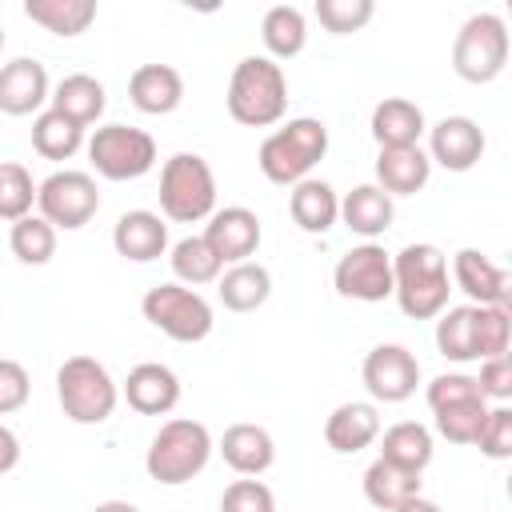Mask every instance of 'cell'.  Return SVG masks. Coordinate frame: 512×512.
Segmentation results:
<instances>
[{
    "mask_svg": "<svg viewBox=\"0 0 512 512\" xmlns=\"http://www.w3.org/2000/svg\"><path fill=\"white\" fill-rule=\"evenodd\" d=\"M448 260L436 244H404L392 256V296L404 316L432 320L448 308Z\"/></svg>",
    "mask_w": 512,
    "mask_h": 512,
    "instance_id": "6da1fadb",
    "label": "cell"
},
{
    "mask_svg": "<svg viewBox=\"0 0 512 512\" xmlns=\"http://www.w3.org/2000/svg\"><path fill=\"white\" fill-rule=\"evenodd\" d=\"M228 116L244 128H268L288 108V76L268 56H244L228 80Z\"/></svg>",
    "mask_w": 512,
    "mask_h": 512,
    "instance_id": "7a4b0ae2",
    "label": "cell"
},
{
    "mask_svg": "<svg viewBox=\"0 0 512 512\" xmlns=\"http://www.w3.org/2000/svg\"><path fill=\"white\" fill-rule=\"evenodd\" d=\"M216 452V440L212 432L200 424V420H188V416H176V420H164L160 432L152 436L148 452H144V468L156 484H188L196 480L208 460Z\"/></svg>",
    "mask_w": 512,
    "mask_h": 512,
    "instance_id": "3957f363",
    "label": "cell"
},
{
    "mask_svg": "<svg viewBox=\"0 0 512 512\" xmlns=\"http://www.w3.org/2000/svg\"><path fill=\"white\" fill-rule=\"evenodd\" d=\"M328 152V128L316 116H296L272 136H264L256 164L272 184H300Z\"/></svg>",
    "mask_w": 512,
    "mask_h": 512,
    "instance_id": "277c9868",
    "label": "cell"
},
{
    "mask_svg": "<svg viewBox=\"0 0 512 512\" xmlns=\"http://www.w3.org/2000/svg\"><path fill=\"white\" fill-rule=\"evenodd\" d=\"M216 212L212 164L196 152H176L160 168V216L172 224H200Z\"/></svg>",
    "mask_w": 512,
    "mask_h": 512,
    "instance_id": "5b68a950",
    "label": "cell"
},
{
    "mask_svg": "<svg viewBox=\"0 0 512 512\" xmlns=\"http://www.w3.org/2000/svg\"><path fill=\"white\" fill-rule=\"evenodd\" d=\"M56 400L72 424H104L120 404V388L96 356H68L56 368Z\"/></svg>",
    "mask_w": 512,
    "mask_h": 512,
    "instance_id": "8992f818",
    "label": "cell"
},
{
    "mask_svg": "<svg viewBox=\"0 0 512 512\" xmlns=\"http://www.w3.org/2000/svg\"><path fill=\"white\" fill-rule=\"evenodd\" d=\"M140 312H144V320H148L156 332H164V336L176 340V344H196V340H204V336L212 332V324H216L212 304H208L196 288H184V284H176V280L148 288L144 300H140Z\"/></svg>",
    "mask_w": 512,
    "mask_h": 512,
    "instance_id": "52a82bcc",
    "label": "cell"
},
{
    "mask_svg": "<svg viewBox=\"0 0 512 512\" xmlns=\"http://www.w3.org/2000/svg\"><path fill=\"white\" fill-rule=\"evenodd\" d=\"M508 64V24L496 12H476L452 40V68L468 84H488Z\"/></svg>",
    "mask_w": 512,
    "mask_h": 512,
    "instance_id": "ba28073f",
    "label": "cell"
},
{
    "mask_svg": "<svg viewBox=\"0 0 512 512\" xmlns=\"http://www.w3.org/2000/svg\"><path fill=\"white\" fill-rule=\"evenodd\" d=\"M88 160L104 180H140L156 164V140L132 124H104L88 136Z\"/></svg>",
    "mask_w": 512,
    "mask_h": 512,
    "instance_id": "9c48e42d",
    "label": "cell"
},
{
    "mask_svg": "<svg viewBox=\"0 0 512 512\" xmlns=\"http://www.w3.org/2000/svg\"><path fill=\"white\" fill-rule=\"evenodd\" d=\"M36 208H40L36 216H44L52 228L76 232L100 212V188L88 172L64 168L36 184Z\"/></svg>",
    "mask_w": 512,
    "mask_h": 512,
    "instance_id": "30bf717a",
    "label": "cell"
},
{
    "mask_svg": "<svg viewBox=\"0 0 512 512\" xmlns=\"http://www.w3.org/2000/svg\"><path fill=\"white\" fill-rule=\"evenodd\" d=\"M332 284L340 296L360 300V304H380L392 296V256L376 244L364 240L356 248H348L336 268H332Z\"/></svg>",
    "mask_w": 512,
    "mask_h": 512,
    "instance_id": "8fae6325",
    "label": "cell"
},
{
    "mask_svg": "<svg viewBox=\"0 0 512 512\" xmlns=\"http://www.w3.org/2000/svg\"><path fill=\"white\" fill-rule=\"evenodd\" d=\"M364 388L372 400L380 404H400L416 392L420 384V360L404 348V344H376L368 356H364Z\"/></svg>",
    "mask_w": 512,
    "mask_h": 512,
    "instance_id": "7c38bea8",
    "label": "cell"
},
{
    "mask_svg": "<svg viewBox=\"0 0 512 512\" xmlns=\"http://www.w3.org/2000/svg\"><path fill=\"white\" fill-rule=\"evenodd\" d=\"M260 216L244 204H228V208H216L204 224V244L220 256V264H244L252 260V252L260 248Z\"/></svg>",
    "mask_w": 512,
    "mask_h": 512,
    "instance_id": "4fadbf2b",
    "label": "cell"
},
{
    "mask_svg": "<svg viewBox=\"0 0 512 512\" xmlns=\"http://www.w3.org/2000/svg\"><path fill=\"white\" fill-rule=\"evenodd\" d=\"M484 156V128L472 116H444L428 128V160L448 172H468Z\"/></svg>",
    "mask_w": 512,
    "mask_h": 512,
    "instance_id": "5bb4252c",
    "label": "cell"
},
{
    "mask_svg": "<svg viewBox=\"0 0 512 512\" xmlns=\"http://www.w3.org/2000/svg\"><path fill=\"white\" fill-rule=\"evenodd\" d=\"M120 396L140 416H168L180 404V376L168 364L148 360V364H136L128 372V380L120 384Z\"/></svg>",
    "mask_w": 512,
    "mask_h": 512,
    "instance_id": "9a60e30c",
    "label": "cell"
},
{
    "mask_svg": "<svg viewBox=\"0 0 512 512\" xmlns=\"http://www.w3.org/2000/svg\"><path fill=\"white\" fill-rule=\"evenodd\" d=\"M48 72L32 56H16L0 68V112L4 116H40L48 100Z\"/></svg>",
    "mask_w": 512,
    "mask_h": 512,
    "instance_id": "2e32d148",
    "label": "cell"
},
{
    "mask_svg": "<svg viewBox=\"0 0 512 512\" xmlns=\"http://www.w3.org/2000/svg\"><path fill=\"white\" fill-rule=\"evenodd\" d=\"M112 248L132 260V264H148V260H160L168 252V224L160 212H148V208H132L116 220L112 228Z\"/></svg>",
    "mask_w": 512,
    "mask_h": 512,
    "instance_id": "e0dca14e",
    "label": "cell"
},
{
    "mask_svg": "<svg viewBox=\"0 0 512 512\" xmlns=\"http://www.w3.org/2000/svg\"><path fill=\"white\" fill-rule=\"evenodd\" d=\"M452 280L472 304H504L508 308V272L492 264L480 248H460L452 256Z\"/></svg>",
    "mask_w": 512,
    "mask_h": 512,
    "instance_id": "ac0fdd59",
    "label": "cell"
},
{
    "mask_svg": "<svg viewBox=\"0 0 512 512\" xmlns=\"http://www.w3.org/2000/svg\"><path fill=\"white\" fill-rule=\"evenodd\" d=\"M216 452L224 456V464L236 476H260L276 460V440L260 424H228L224 436H220V444H216Z\"/></svg>",
    "mask_w": 512,
    "mask_h": 512,
    "instance_id": "d6986e66",
    "label": "cell"
},
{
    "mask_svg": "<svg viewBox=\"0 0 512 512\" xmlns=\"http://www.w3.org/2000/svg\"><path fill=\"white\" fill-rule=\"evenodd\" d=\"M128 100L144 116H168L184 100V76L172 64H140L128 76Z\"/></svg>",
    "mask_w": 512,
    "mask_h": 512,
    "instance_id": "ffe728a7",
    "label": "cell"
},
{
    "mask_svg": "<svg viewBox=\"0 0 512 512\" xmlns=\"http://www.w3.org/2000/svg\"><path fill=\"white\" fill-rule=\"evenodd\" d=\"M376 436H380V412L368 400H348V404L332 408V416L324 420V440L340 456H352V452L368 448Z\"/></svg>",
    "mask_w": 512,
    "mask_h": 512,
    "instance_id": "44dd1931",
    "label": "cell"
},
{
    "mask_svg": "<svg viewBox=\"0 0 512 512\" xmlns=\"http://www.w3.org/2000/svg\"><path fill=\"white\" fill-rule=\"evenodd\" d=\"M432 176V160L420 144L408 148H380L376 156V188L388 196H416Z\"/></svg>",
    "mask_w": 512,
    "mask_h": 512,
    "instance_id": "7402d4cb",
    "label": "cell"
},
{
    "mask_svg": "<svg viewBox=\"0 0 512 512\" xmlns=\"http://www.w3.org/2000/svg\"><path fill=\"white\" fill-rule=\"evenodd\" d=\"M428 132L424 124V108L404 100V96H384L372 108V140L380 148H408L420 144V136Z\"/></svg>",
    "mask_w": 512,
    "mask_h": 512,
    "instance_id": "603a6c76",
    "label": "cell"
},
{
    "mask_svg": "<svg viewBox=\"0 0 512 512\" xmlns=\"http://www.w3.org/2000/svg\"><path fill=\"white\" fill-rule=\"evenodd\" d=\"M288 212H292V220H296L300 232L324 236V232L340 220V196H336V188H332L328 180L308 176V180L292 184V192H288Z\"/></svg>",
    "mask_w": 512,
    "mask_h": 512,
    "instance_id": "cb8c5ba5",
    "label": "cell"
},
{
    "mask_svg": "<svg viewBox=\"0 0 512 512\" xmlns=\"http://www.w3.org/2000/svg\"><path fill=\"white\" fill-rule=\"evenodd\" d=\"M392 216H396V204L384 188L376 184H356L344 200H340V220L348 232L364 236V240H376L392 228Z\"/></svg>",
    "mask_w": 512,
    "mask_h": 512,
    "instance_id": "d4e9b609",
    "label": "cell"
},
{
    "mask_svg": "<svg viewBox=\"0 0 512 512\" xmlns=\"http://www.w3.org/2000/svg\"><path fill=\"white\" fill-rule=\"evenodd\" d=\"M216 296L228 312H256L272 296V272L256 260L228 264V272H220L216 280Z\"/></svg>",
    "mask_w": 512,
    "mask_h": 512,
    "instance_id": "484cf974",
    "label": "cell"
},
{
    "mask_svg": "<svg viewBox=\"0 0 512 512\" xmlns=\"http://www.w3.org/2000/svg\"><path fill=\"white\" fill-rule=\"evenodd\" d=\"M48 100H52V108H56L60 116H68L72 124L88 128V124H96V120L104 116L108 92H104V84H100L96 76H88V72H72V76H64V80L52 88Z\"/></svg>",
    "mask_w": 512,
    "mask_h": 512,
    "instance_id": "4316f807",
    "label": "cell"
},
{
    "mask_svg": "<svg viewBox=\"0 0 512 512\" xmlns=\"http://www.w3.org/2000/svg\"><path fill=\"white\" fill-rule=\"evenodd\" d=\"M420 496V472H408L400 464H388V460H372L364 468V500L380 512H396L404 500Z\"/></svg>",
    "mask_w": 512,
    "mask_h": 512,
    "instance_id": "83f0119b",
    "label": "cell"
},
{
    "mask_svg": "<svg viewBox=\"0 0 512 512\" xmlns=\"http://www.w3.org/2000/svg\"><path fill=\"white\" fill-rule=\"evenodd\" d=\"M260 40L268 48V60H292L308 44V20L296 4H272L260 20Z\"/></svg>",
    "mask_w": 512,
    "mask_h": 512,
    "instance_id": "f1b7e54d",
    "label": "cell"
},
{
    "mask_svg": "<svg viewBox=\"0 0 512 512\" xmlns=\"http://www.w3.org/2000/svg\"><path fill=\"white\" fill-rule=\"evenodd\" d=\"M376 440H380V460H388V464H400L408 472H424L432 464V432L416 420H400V424L384 428V436H376Z\"/></svg>",
    "mask_w": 512,
    "mask_h": 512,
    "instance_id": "f546056e",
    "label": "cell"
},
{
    "mask_svg": "<svg viewBox=\"0 0 512 512\" xmlns=\"http://www.w3.org/2000/svg\"><path fill=\"white\" fill-rule=\"evenodd\" d=\"M24 16L52 36H80L96 20V0H24Z\"/></svg>",
    "mask_w": 512,
    "mask_h": 512,
    "instance_id": "4dcf8cb0",
    "label": "cell"
},
{
    "mask_svg": "<svg viewBox=\"0 0 512 512\" xmlns=\"http://www.w3.org/2000/svg\"><path fill=\"white\" fill-rule=\"evenodd\" d=\"M168 264H172L176 284H184V288L212 284V280H220V272H224L220 256L204 244V236H184V240H176V244H172Z\"/></svg>",
    "mask_w": 512,
    "mask_h": 512,
    "instance_id": "1f68e13d",
    "label": "cell"
},
{
    "mask_svg": "<svg viewBox=\"0 0 512 512\" xmlns=\"http://www.w3.org/2000/svg\"><path fill=\"white\" fill-rule=\"evenodd\" d=\"M84 144V128L72 124L68 116H60L56 108H44L36 120H32V148L44 156V160H72Z\"/></svg>",
    "mask_w": 512,
    "mask_h": 512,
    "instance_id": "d6a6232c",
    "label": "cell"
},
{
    "mask_svg": "<svg viewBox=\"0 0 512 512\" xmlns=\"http://www.w3.org/2000/svg\"><path fill=\"white\" fill-rule=\"evenodd\" d=\"M436 348L444 360L468 364L476 360V304H460V308H444L436 320Z\"/></svg>",
    "mask_w": 512,
    "mask_h": 512,
    "instance_id": "836d02e7",
    "label": "cell"
},
{
    "mask_svg": "<svg viewBox=\"0 0 512 512\" xmlns=\"http://www.w3.org/2000/svg\"><path fill=\"white\" fill-rule=\"evenodd\" d=\"M8 248H12V256H16L20 264L40 268V264H48V260L56 256V228H52L44 216H24V220H16L12 232H8Z\"/></svg>",
    "mask_w": 512,
    "mask_h": 512,
    "instance_id": "e575fe53",
    "label": "cell"
},
{
    "mask_svg": "<svg viewBox=\"0 0 512 512\" xmlns=\"http://www.w3.org/2000/svg\"><path fill=\"white\" fill-rule=\"evenodd\" d=\"M32 204H36L32 172L16 160H0V220L16 224V220L32 216Z\"/></svg>",
    "mask_w": 512,
    "mask_h": 512,
    "instance_id": "d590c367",
    "label": "cell"
},
{
    "mask_svg": "<svg viewBox=\"0 0 512 512\" xmlns=\"http://www.w3.org/2000/svg\"><path fill=\"white\" fill-rule=\"evenodd\" d=\"M512 344V316L504 304H476V360L508 356Z\"/></svg>",
    "mask_w": 512,
    "mask_h": 512,
    "instance_id": "8d00e7d4",
    "label": "cell"
},
{
    "mask_svg": "<svg viewBox=\"0 0 512 512\" xmlns=\"http://www.w3.org/2000/svg\"><path fill=\"white\" fill-rule=\"evenodd\" d=\"M488 416V400H464V404H448L436 412V432L448 444H476L480 428Z\"/></svg>",
    "mask_w": 512,
    "mask_h": 512,
    "instance_id": "74e56055",
    "label": "cell"
},
{
    "mask_svg": "<svg viewBox=\"0 0 512 512\" xmlns=\"http://www.w3.org/2000/svg\"><path fill=\"white\" fill-rule=\"evenodd\" d=\"M372 16H376V4H372V0H316V20H320L332 36L360 32Z\"/></svg>",
    "mask_w": 512,
    "mask_h": 512,
    "instance_id": "f35d334b",
    "label": "cell"
},
{
    "mask_svg": "<svg viewBox=\"0 0 512 512\" xmlns=\"http://www.w3.org/2000/svg\"><path fill=\"white\" fill-rule=\"evenodd\" d=\"M220 512H276V496L264 480L256 476H244V480H232L220 496Z\"/></svg>",
    "mask_w": 512,
    "mask_h": 512,
    "instance_id": "ab89813d",
    "label": "cell"
},
{
    "mask_svg": "<svg viewBox=\"0 0 512 512\" xmlns=\"http://www.w3.org/2000/svg\"><path fill=\"white\" fill-rule=\"evenodd\" d=\"M476 448H480L488 460H508V456H512V408H508V404L488 408L484 428H480V436H476Z\"/></svg>",
    "mask_w": 512,
    "mask_h": 512,
    "instance_id": "60d3db41",
    "label": "cell"
},
{
    "mask_svg": "<svg viewBox=\"0 0 512 512\" xmlns=\"http://www.w3.org/2000/svg\"><path fill=\"white\" fill-rule=\"evenodd\" d=\"M424 396H428V408H432V412H440V408H448V404H464V400H484L476 376H468V372H440V376L428 384Z\"/></svg>",
    "mask_w": 512,
    "mask_h": 512,
    "instance_id": "b9f144b4",
    "label": "cell"
},
{
    "mask_svg": "<svg viewBox=\"0 0 512 512\" xmlns=\"http://www.w3.org/2000/svg\"><path fill=\"white\" fill-rule=\"evenodd\" d=\"M28 392H32V380H28V368L20 360H8L0 356V416L16 412L28 404Z\"/></svg>",
    "mask_w": 512,
    "mask_h": 512,
    "instance_id": "7bdbcfd3",
    "label": "cell"
},
{
    "mask_svg": "<svg viewBox=\"0 0 512 512\" xmlns=\"http://www.w3.org/2000/svg\"><path fill=\"white\" fill-rule=\"evenodd\" d=\"M476 384H480V396H484V400L504 404V400L512 396V360H508V356L480 360V376H476Z\"/></svg>",
    "mask_w": 512,
    "mask_h": 512,
    "instance_id": "ee69618b",
    "label": "cell"
},
{
    "mask_svg": "<svg viewBox=\"0 0 512 512\" xmlns=\"http://www.w3.org/2000/svg\"><path fill=\"white\" fill-rule=\"evenodd\" d=\"M16 464H20V440H16V432L8 424H0V476L12 472Z\"/></svg>",
    "mask_w": 512,
    "mask_h": 512,
    "instance_id": "f6af8a7d",
    "label": "cell"
},
{
    "mask_svg": "<svg viewBox=\"0 0 512 512\" xmlns=\"http://www.w3.org/2000/svg\"><path fill=\"white\" fill-rule=\"evenodd\" d=\"M396 512H440V504H432V500H424V496H412V500H404Z\"/></svg>",
    "mask_w": 512,
    "mask_h": 512,
    "instance_id": "bcb514c9",
    "label": "cell"
},
{
    "mask_svg": "<svg viewBox=\"0 0 512 512\" xmlns=\"http://www.w3.org/2000/svg\"><path fill=\"white\" fill-rule=\"evenodd\" d=\"M92 512H140V508L128 504V500H104V504H96Z\"/></svg>",
    "mask_w": 512,
    "mask_h": 512,
    "instance_id": "7dc6e473",
    "label": "cell"
},
{
    "mask_svg": "<svg viewBox=\"0 0 512 512\" xmlns=\"http://www.w3.org/2000/svg\"><path fill=\"white\" fill-rule=\"evenodd\" d=\"M0 52H4V28H0Z\"/></svg>",
    "mask_w": 512,
    "mask_h": 512,
    "instance_id": "c3c4849f",
    "label": "cell"
}]
</instances>
